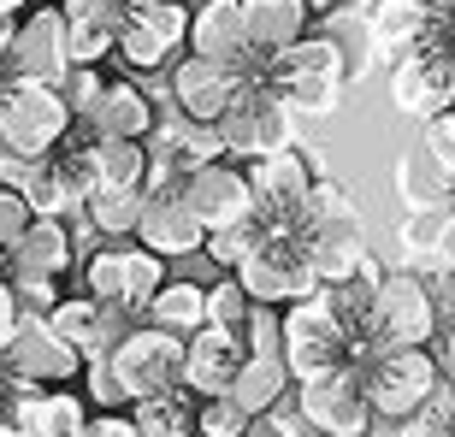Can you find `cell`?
<instances>
[{
  "mask_svg": "<svg viewBox=\"0 0 455 437\" xmlns=\"http://www.w3.org/2000/svg\"><path fill=\"white\" fill-rule=\"evenodd\" d=\"M349 354H355V331L338 314L331 290H320L314 302L284 307V361L296 372V385L302 378H320L331 367H349Z\"/></svg>",
  "mask_w": 455,
  "mask_h": 437,
  "instance_id": "8992f818",
  "label": "cell"
},
{
  "mask_svg": "<svg viewBox=\"0 0 455 437\" xmlns=\"http://www.w3.org/2000/svg\"><path fill=\"white\" fill-rule=\"evenodd\" d=\"M296 408L320 437H372V420H379L367 402V385H361V367H331L320 378H302Z\"/></svg>",
  "mask_w": 455,
  "mask_h": 437,
  "instance_id": "7c38bea8",
  "label": "cell"
},
{
  "mask_svg": "<svg viewBox=\"0 0 455 437\" xmlns=\"http://www.w3.org/2000/svg\"><path fill=\"white\" fill-rule=\"evenodd\" d=\"M243 367H249V337H243V331H220V325H207V331L189 337L184 390L196 396V402L231 396V385L243 378Z\"/></svg>",
  "mask_w": 455,
  "mask_h": 437,
  "instance_id": "e0dca14e",
  "label": "cell"
},
{
  "mask_svg": "<svg viewBox=\"0 0 455 437\" xmlns=\"http://www.w3.org/2000/svg\"><path fill=\"white\" fill-rule=\"evenodd\" d=\"M30 12H36L30 0H0V18H30Z\"/></svg>",
  "mask_w": 455,
  "mask_h": 437,
  "instance_id": "f6af8a7d",
  "label": "cell"
},
{
  "mask_svg": "<svg viewBox=\"0 0 455 437\" xmlns=\"http://www.w3.org/2000/svg\"><path fill=\"white\" fill-rule=\"evenodd\" d=\"M267 437H284V432H267Z\"/></svg>",
  "mask_w": 455,
  "mask_h": 437,
  "instance_id": "f907efd6",
  "label": "cell"
},
{
  "mask_svg": "<svg viewBox=\"0 0 455 437\" xmlns=\"http://www.w3.org/2000/svg\"><path fill=\"white\" fill-rule=\"evenodd\" d=\"M107 361H113L118 385H124V396H131V408H136V402H154V396L184 390L189 343L172 337V331H160V325H131V337H124Z\"/></svg>",
  "mask_w": 455,
  "mask_h": 437,
  "instance_id": "9c48e42d",
  "label": "cell"
},
{
  "mask_svg": "<svg viewBox=\"0 0 455 437\" xmlns=\"http://www.w3.org/2000/svg\"><path fill=\"white\" fill-rule=\"evenodd\" d=\"M148 166H154L148 142H101V136H95V171H101V189H148Z\"/></svg>",
  "mask_w": 455,
  "mask_h": 437,
  "instance_id": "1f68e13d",
  "label": "cell"
},
{
  "mask_svg": "<svg viewBox=\"0 0 455 437\" xmlns=\"http://www.w3.org/2000/svg\"><path fill=\"white\" fill-rule=\"evenodd\" d=\"M53 6H66V12H71V6H77V0H53Z\"/></svg>",
  "mask_w": 455,
  "mask_h": 437,
  "instance_id": "c3c4849f",
  "label": "cell"
},
{
  "mask_svg": "<svg viewBox=\"0 0 455 437\" xmlns=\"http://www.w3.org/2000/svg\"><path fill=\"white\" fill-rule=\"evenodd\" d=\"M426 12H455V0H420Z\"/></svg>",
  "mask_w": 455,
  "mask_h": 437,
  "instance_id": "7dc6e473",
  "label": "cell"
},
{
  "mask_svg": "<svg viewBox=\"0 0 455 437\" xmlns=\"http://www.w3.org/2000/svg\"><path fill=\"white\" fill-rule=\"evenodd\" d=\"M390 107L420 124L455 113V48H420L390 71Z\"/></svg>",
  "mask_w": 455,
  "mask_h": 437,
  "instance_id": "9a60e30c",
  "label": "cell"
},
{
  "mask_svg": "<svg viewBox=\"0 0 455 437\" xmlns=\"http://www.w3.org/2000/svg\"><path fill=\"white\" fill-rule=\"evenodd\" d=\"M432 354H438V372H443V385L455 390V320H443L438 343H432Z\"/></svg>",
  "mask_w": 455,
  "mask_h": 437,
  "instance_id": "b9f144b4",
  "label": "cell"
},
{
  "mask_svg": "<svg viewBox=\"0 0 455 437\" xmlns=\"http://www.w3.org/2000/svg\"><path fill=\"white\" fill-rule=\"evenodd\" d=\"M0 178H6V189H18V195L36 207V218H66L71 207H84L77 195H71L60 160H24V154H0Z\"/></svg>",
  "mask_w": 455,
  "mask_h": 437,
  "instance_id": "7402d4cb",
  "label": "cell"
},
{
  "mask_svg": "<svg viewBox=\"0 0 455 437\" xmlns=\"http://www.w3.org/2000/svg\"><path fill=\"white\" fill-rule=\"evenodd\" d=\"M77 266V249H71L66 218H36L30 236L6 249V278H66Z\"/></svg>",
  "mask_w": 455,
  "mask_h": 437,
  "instance_id": "cb8c5ba5",
  "label": "cell"
},
{
  "mask_svg": "<svg viewBox=\"0 0 455 437\" xmlns=\"http://www.w3.org/2000/svg\"><path fill=\"white\" fill-rule=\"evenodd\" d=\"M236 278H243V290H249L260 307H278V314L296 307V302H314L325 290L314 260H307V249H302V236H290V231H272L267 242H260V254H254Z\"/></svg>",
  "mask_w": 455,
  "mask_h": 437,
  "instance_id": "8fae6325",
  "label": "cell"
},
{
  "mask_svg": "<svg viewBox=\"0 0 455 437\" xmlns=\"http://www.w3.org/2000/svg\"><path fill=\"white\" fill-rule=\"evenodd\" d=\"M6 284L24 296V307H30V314H53V307L66 302V296H60V278H6Z\"/></svg>",
  "mask_w": 455,
  "mask_h": 437,
  "instance_id": "ab89813d",
  "label": "cell"
},
{
  "mask_svg": "<svg viewBox=\"0 0 455 437\" xmlns=\"http://www.w3.org/2000/svg\"><path fill=\"white\" fill-rule=\"evenodd\" d=\"M124 18L142 24L148 36H160L172 53L189 48V30H196V12H189L184 0H124Z\"/></svg>",
  "mask_w": 455,
  "mask_h": 437,
  "instance_id": "d6a6232c",
  "label": "cell"
},
{
  "mask_svg": "<svg viewBox=\"0 0 455 437\" xmlns=\"http://www.w3.org/2000/svg\"><path fill=\"white\" fill-rule=\"evenodd\" d=\"M84 396L101 408V414H118V408L131 402V396H124V385H118V372H113V361H89V372H84Z\"/></svg>",
  "mask_w": 455,
  "mask_h": 437,
  "instance_id": "74e56055",
  "label": "cell"
},
{
  "mask_svg": "<svg viewBox=\"0 0 455 437\" xmlns=\"http://www.w3.org/2000/svg\"><path fill=\"white\" fill-rule=\"evenodd\" d=\"M101 95H107V77H101L95 66H77V71L66 77V101H71V113L84 118V124H89V113L101 107Z\"/></svg>",
  "mask_w": 455,
  "mask_h": 437,
  "instance_id": "f35d334b",
  "label": "cell"
},
{
  "mask_svg": "<svg viewBox=\"0 0 455 437\" xmlns=\"http://www.w3.org/2000/svg\"><path fill=\"white\" fill-rule=\"evenodd\" d=\"M6 83L12 77H24V83H60L66 89V77L77 66H71V18L66 6H36L24 24H18V42L6 53Z\"/></svg>",
  "mask_w": 455,
  "mask_h": 437,
  "instance_id": "5bb4252c",
  "label": "cell"
},
{
  "mask_svg": "<svg viewBox=\"0 0 455 437\" xmlns=\"http://www.w3.org/2000/svg\"><path fill=\"white\" fill-rule=\"evenodd\" d=\"M172 60V48L160 42V36H148L142 24H131L124 18V36H118V66L124 71H160Z\"/></svg>",
  "mask_w": 455,
  "mask_h": 437,
  "instance_id": "d590c367",
  "label": "cell"
},
{
  "mask_svg": "<svg viewBox=\"0 0 455 437\" xmlns=\"http://www.w3.org/2000/svg\"><path fill=\"white\" fill-rule=\"evenodd\" d=\"M355 77V60L338 36H307L290 53L272 60V89L290 101V113L307 118H331L343 107V89Z\"/></svg>",
  "mask_w": 455,
  "mask_h": 437,
  "instance_id": "6da1fadb",
  "label": "cell"
},
{
  "mask_svg": "<svg viewBox=\"0 0 455 437\" xmlns=\"http://www.w3.org/2000/svg\"><path fill=\"white\" fill-rule=\"evenodd\" d=\"M6 437H89L77 390H6Z\"/></svg>",
  "mask_w": 455,
  "mask_h": 437,
  "instance_id": "ffe728a7",
  "label": "cell"
},
{
  "mask_svg": "<svg viewBox=\"0 0 455 437\" xmlns=\"http://www.w3.org/2000/svg\"><path fill=\"white\" fill-rule=\"evenodd\" d=\"M361 385H367V402L379 420L408 425L443 390V372H438V354L432 349H385L361 367Z\"/></svg>",
  "mask_w": 455,
  "mask_h": 437,
  "instance_id": "277c9868",
  "label": "cell"
},
{
  "mask_svg": "<svg viewBox=\"0 0 455 437\" xmlns=\"http://www.w3.org/2000/svg\"><path fill=\"white\" fill-rule=\"evenodd\" d=\"M66 18H71V66H101V60H118L124 0H77Z\"/></svg>",
  "mask_w": 455,
  "mask_h": 437,
  "instance_id": "484cf974",
  "label": "cell"
},
{
  "mask_svg": "<svg viewBox=\"0 0 455 437\" xmlns=\"http://www.w3.org/2000/svg\"><path fill=\"white\" fill-rule=\"evenodd\" d=\"M254 307H260V302L243 290V278H236V272H225L220 284L207 290V325H220V331H243V337H249Z\"/></svg>",
  "mask_w": 455,
  "mask_h": 437,
  "instance_id": "836d02e7",
  "label": "cell"
},
{
  "mask_svg": "<svg viewBox=\"0 0 455 437\" xmlns=\"http://www.w3.org/2000/svg\"><path fill=\"white\" fill-rule=\"evenodd\" d=\"M284 390H296V372H290L284 354H249L243 378L231 385V402L243 414H254V420H267L272 408L284 402Z\"/></svg>",
  "mask_w": 455,
  "mask_h": 437,
  "instance_id": "83f0119b",
  "label": "cell"
},
{
  "mask_svg": "<svg viewBox=\"0 0 455 437\" xmlns=\"http://www.w3.org/2000/svg\"><path fill=\"white\" fill-rule=\"evenodd\" d=\"M166 260L154 249H142V242H118V249H95L84 260V290L95 296V302L118 307V314H148L154 296L166 290Z\"/></svg>",
  "mask_w": 455,
  "mask_h": 437,
  "instance_id": "52a82bcc",
  "label": "cell"
},
{
  "mask_svg": "<svg viewBox=\"0 0 455 437\" xmlns=\"http://www.w3.org/2000/svg\"><path fill=\"white\" fill-rule=\"evenodd\" d=\"M154 101L142 89L124 77V83H107L101 107L89 113V136H101V142H154Z\"/></svg>",
  "mask_w": 455,
  "mask_h": 437,
  "instance_id": "d4e9b609",
  "label": "cell"
},
{
  "mask_svg": "<svg viewBox=\"0 0 455 437\" xmlns=\"http://www.w3.org/2000/svg\"><path fill=\"white\" fill-rule=\"evenodd\" d=\"M148 148H154V160H166V166H178L184 178H196L202 166H213V160L225 154V142H220V131L178 118V124H160V131H154Z\"/></svg>",
  "mask_w": 455,
  "mask_h": 437,
  "instance_id": "f1b7e54d",
  "label": "cell"
},
{
  "mask_svg": "<svg viewBox=\"0 0 455 437\" xmlns=\"http://www.w3.org/2000/svg\"><path fill=\"white\" fill-rule=\"evenodd\" d=\"M189 53H196V60H207V66L236 71L243 83H272V60H267L260 48H254L243 0H207V6H196Z\"/></svg>",
  "mask_w": 455,
  "mask_h": 437,
  "instance_id": "30bf717a",
  "label": "cell"
},
{
  "mask_svg": "<svg viewBox=\"0 0 455 437\" xmlns=\"http://www.w3.org/2000/svg\"><path fill=\"white\" fill-rule=\"evenodd\" d=\"M314 12H343V6H355V0H307Z\"/></svg>",
  "mask_w": 455,
  "mask_h": 437,
  "instance_id": "bcb514c9",
  "label": "cell"
},
{
  "mask_svg": "<svg viewBox=\"0 0 455 437\" xmlns=\"http://www.w3.org/2000/svg\"><path fill=\"white\" fill-rule=\"evenodd\" d=\"M432 290H438V307H443V320H455V272H443V278H438Z\"/></svg>",
  "mask_w": 455,
  "mask_h": 437,
  "instance_id": "ee69618b",
  "label": "cell"
},
{
  "mask_svg": "<svg viewBox=\"0 0 455 437\" xmlns=\"http://www.w3.org/2000/svg\"><path fill=\"white\" fill-rule=\"evenodd\" d=\"M148 325H160V331H172V337H184V343H189L196 331H207V284L172 278V284L154 296Z\"/></svg>",
  "mask_w": 455,
  "mask_h": 437,
  "instance_id": "f546056e",
  "label": "cell"
},
{
  "mask_svg": "<svg viewBox=\"0 0 455 437\" xmlns=\"http://www.w3.org/2000/svg\"><path fill=\"white\" fill-rule=\"evenodd\" d=\"M71 124H77V113H71L60 83H24V77H12V83L0 89V142H6V154L53 160L77 136Z\"/></svg>",
  "mask_w": 455,
  "mask_h": 437,
  "instance_id": "7a4b0ae2",
  "label": "cell"
},
{
  "mask_svg": "<svg viewBox=\"0 0 455 437\" xmlns=\"http://www.w3.org/2000/svg\"><path fill=\"white\" fill-rule=\"evenodd\" d=\"M243 77L225 66H207V60H178V71H172V107H178V118H189V124H207V131H220V118L236 107V95H243Z\"/></svg>",
  "mask_w": 455,
  "mask_h": 437,
  "instance_id": "ac0fdd59",
  "label": "cell"
},
{
  "mask_svg": "<svg viewBox=\"0 0 455 437\" xmlns=\"http://www.w3.org/2000/svg\"><path fill=\"white\" fill-rule=\"evenodd\" d=\"M0 354H6V372H0L6 390H66V385H77V378L89 372V361L60 337V325H53L48 314H30L24 331H18Z\"/></svg>",
  "mask_w": 455,
  "mask_h": 437,
  "instance_id": "ba28073f",
  "label": "cell"
},
{
  "mask_svg": "<svg viewBox=\"0 0 455 437\" xmlns=\"http://www.w3.org/2000/svg\"><path fill=\"white\" fill-rule=\"evenodd\" d=\"M396 195H403L408 213H443V207H455V171L426 142L403 148L396 154Z\"/></svg>",
  "mask_w": 455,
  "mask_h": 437,
  "instance_id": "603a6c76",
  "label": "cell"
},
{
  "mask_svg": "<svg viewBox=\"0 0 455 437\" xmlns=\"http://www.w3.org/2000/svg\"><path fill=\"white\" fill-rule=\"evenodd\" d=\"M184 202L196 207V218L207 225V236L236 231V225L260 218L254 184H249V171L236 166V160H213V166H202L196 178H184Z\"/></svg>",
  "mask_w": 455,
  "mask_h": 437,
  "instance_id": "2e32d148",
  "label": "cell"
},
{
  "mask_svg": "<svg viewBox=\"0 0 455 437\" xmlns=\"http://www.w3.org/2000/svg\"><path fill=\"white\" fill-rule=\"evenodd\" d=\"M89 437H142V432H136V420H124V414H95V420H89Z\"/></svg>",
  "mask_w": 455,
  "mask_h": 437,
  "instance_id": "7bdbcfd3",
  "label": "cell"
},
{
  "mask_svg": "<svg viewBox=\"0 0 455 437\" xmlns=\"http://www.w3.org/2000/svg\"><path fill=\"white\" fill-rule=\"evenodd\" d=\"M84 213H89V225H95L101 236H113V242H136L142 213H148V189H101Z\"/></svg>",
  "mask_w": 455,
  "mask_h": 437,
  "instance_id": "4dcf8cb0",
  "label": "cell"
},
{
  "mask_svg": "<svg viewBox=\"0 0 455 437\" xmlns=\"http://www.w3.org/2000/svg\"><path fill=\"white\" fill-rule=\"evenodd\" d=\"M450 18H455V12H450Z\"/></svg>",
  "mask_w": 455,
  "mask_h": 437,
  "instance_id": "816d5d0a",
  "label": "cell"
},
{
  "mask_svg": "<svg viewBox=\"0 0 455 437\" xmlns=\"http://www.w3.org/2000/svg\"><path fill=\"white\" fill-rule=\"evenodd\" d=\"M196 432L202 437H254V414H243L231 396H213V402L196 408Z\"/></svg>",
  "mask_w": 455,
  "mask_h": 437,
  "instance_id": "8d00e7d4",
  "label": "cell"
},
{
  "mask_svg": "<svg viewBox=\"0 0 455 437\" xmlns=\"http://www.w3.org/2000/svg\"><path fill=\"white\" fill-rule=\"evenodd\" d=\"M243 12H249V36L254 48L267 53V60H278V53H290L296 42H307V0H243Z\"/></svg>",
  "mask_w": 455,
  "mask_h": 437,
  "instance_id": "4316f807",
  "label": "cell"
},
{
  "mask_svg": "<svg viewBox=\"0 0 455 437\" xmlns=\"http://www.w3.org/2000/svg\"><path fill=\"white\" fill-rule=\"evenodd\" d=\"M438 331H443L438 290L426 284L420 272L403 266L379 284V296H372V325L361 337H372V354H385V349H432ZM367 361H361V367H367Z\"/></svg>",
  "mask_w": 455,
  "mask_h": 437,
  "instance_id": "3957f363",
  "label": "cell"
},
{
  "mask_svg": "<svg viewBox=\"0 0 455 437\" xmlns=\"http://www.w3.org/2000/svg\"><path fill=\"white\" fill-rule=\"evenodd\" d=\"M142 249H154L160 260H178V254H207V225L196 218V207L184 202V178L166 189H148V213H142V231H136Z\"/></svg>",
  "mask_w": 455,
  "mask_h": 437,
  "instance_id": "d6986e66",
  "label": "cell"
},
{
  "mask_svg": "<svg viewBox=\"0 0 455 437\" xmlns=\"http://www.w3.org/2000/svg\"><path fill=\"white\" fill-rule=\"evenodd\" d=\"M53 325H60V337H66L71 349L84 354V361H107V354L131 337V314H118V307L95 302L89 290H77V296H66V302L48 314Z\"/></svg>",
  "mask_w": 455,
  "mask_h": 437,
  "instance_id": "44dd1931",
  "label": "cell"
},
{
  "mask_svg": "<svg viewBox=\"0 0 455 437\" xmlns=\"http://www.w3.org/2000/svg\"><path fill=\"white\" fill-rule=\"evenodd\" d=\"M426 148H432L443 166L455 171V113H443L438 124H426Z\"/></svg>",
  "mask_w": 455,
  "mask_h": 437,
  "instance_id": "60d3db41",
  "label": "cell"
},
{
  "mask_svg": "<svg viewBox=\"0 0 455 437\" xmlns=\"http://www.w3.org/2000/svg\"><path fill=\"white\" fill-rule=\"evenodd\" d=\"M372 437H403V432H372Z\"/></svg>",
  "mask_w": 455,
  "mask_h": 437,
  "instance_id": "681fc988",
  "label": "cell"
},
{
  "mask_svg": "<svg viewBox=\"0 0 455 437\" xmlns=\"http://www.w3.org/2000/svg\"><path fill=\"white\" fill-rule=\"evenodd\" d=\"M220 142H225V160L260 166L272 154L296 148V113H290V101L272 83H249L236 95V107L220 118Z\"/></svg>",
  "mask_w": 455,
  "mask_h": 437,
  "instance_id": "5b68a950",
  "label": "cell"
},
{
  "mask_svg": "<svg viewBox=\"0 0 455 437\" xmlns=\"http://www.w3.org/2000/svg\"><path fill=\"white\" fill-rule=\"evenodd\" d=\"M267 218H249V225H236V231H220V236H207V254L220 260V272H243L260 254V242H267Z\"/></svg>",
  "mask_w": 455,
  "mask_h": 437,
  "instance_id": "e575fe53",
  "label": "cell"
},
{
  "mask_svg": "<svg viewBox=\"0 0 455 437\" xmlns=\"http://www.w3.org/2000/svg\"><path fill=\"white\" fill-rule=\"evenodd\" d=\"M320 178H325L320 148H290V154H272V160L249 166V184H254V202H260L267 231L296 236V218H302V207H307V195H314Z\"/></svg>",
  "mask_w": 455,
  "mask_h": 437,
  "instance_id": "4fadbf2b",
  "label": "cell"
}]
</instances>
